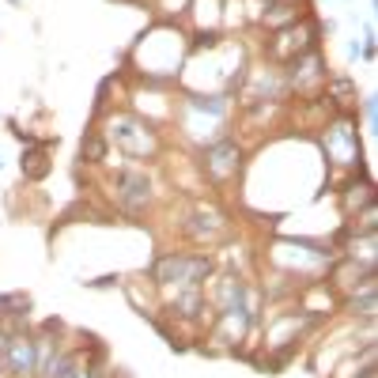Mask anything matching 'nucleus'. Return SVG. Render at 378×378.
Listing matches in <instances>:
<instances>
[{
  "label": "nucleus",
  "mask_w": 378,
  "mask_h": 378,
  "mask_svg": "<svg viewBox=\"0 0 378 378\" xmlns=\"http://www.w3.org/2000/svg\"><path fill=\"white\" fill-rule=\"evenodd\" d=\"M200 276H208V261L205 257H159L155 265V280H163V284H197Z\"/></svg>",
  "instance_id": "f257e3e1"
},
{
  "label": "nucleus",
  "mask_w": 378,
  "mask_h": 378,
  "mask_svg": "<svg viewBox=\"0 0 378 378\" xmlns=\"http://www.w3.org/2000/svg\"><path fill=\"white\" fill-rule=\"evenodd\" d=\"M46 171H50V163H46V148H42V144H35V148L23 155V174L38 182V178H46Z\"/></svg>",
  "instance_id": "423d86ee"
},
{
  "label": "nucleus",
  "mask_w": 378,
  "mask_h": 378,
  "mask_svg": "<svg viewBox=\"0 0 378 378\" xmlns=\"http://www.w3.org/2000/svg\"><path fill=\"white\" fill-rule=\"evenodd\" d=\"M321 76V61L310 53V57H303V61H292V84H310V79H318Z\"/></svg>",
  "instance_id": "0eeeda50"
},
{
  "label": "nucleus",
  "mask_w": 378,
  "mask_h": 378,
  "mask_svg": "<svg viewBox=\"0 0 378 378\" xmlns=\"http://www.w3.org/2000/svg\"><path fill=\"white\" fill-rule=\"evenodd\" d=\"M238 148L231 140H220V144H212V148L205 151V171H208V178H216V182H223V178H231V174L238 171Z\"/></svg>",
  "instance_id": "7ed1b4c3"
},
{
  "label": "nucleus",
  "mask_w": 378,
  "mask_h": 378,
  "mask_svg": "<svg viewBox=\"0 0 378 378\" xmlns=\"http://www.w3.org/2000/svg\"><path fill=\"white\" fill-rule=\"evenodd\" d=\"M325 151H329L333 163H356L359 159V140H356V133H352L348 122H337L325 133Z\"/></svg>",
  "instance_id": "f03ea898"
},
{
  "label": "nucleus",
  "mask_w": 378,
  "mask_h": 378,
  "mask_svg": "<svg viewBox=\"0 0 378 378\" xmlns=\"http://www.w3.org/2000/svg\"><path fill=\"white\" fill-rule=\"evenodd\" d=\"M352 307H359V314H367V318L375 314V292H371V284H367V292L359 295V299H352Z\"/></svg>",
  "instance_id": "1a4fd4ad"
},
{
  "label": "nucleus",
  "mask_w": 378,
  "mask_h": 378,
  "mask_svg": "<svg viewBox=\"0 0 378 378\" xmlns=\"http://www.w3.org/2000/svg\"><path fill=\"white\" fill-rule=\"evenodd\" d=\"M38 356H35V341H27V337H15V341H8V356H4V367L12 375H27L35 371Z\"/></svg>",
  "instance_id": "20e7f679"
},
{
  "label": "nucleus",
  "mask_w": 378,
  "mask_h": 378,
  "mask_svg": "<svg viewBox=\"0 0 378 378\" xmlns=\"http://www.w3.org/2000/svg\"><path fill=\"white\" fill-rule=\"evenodd\" d=\"M117 197H122V205H129V208H140L144 200H148V178H144V174H122Z\"/></svg>",
  "instance_id": "39448f33"
},
{
  "label": "nucleus",
  "mask_w": 378,
  "mask_h": 378,
  "mask_svg": "<svg viewBox=\"0 0 378 378\" xmlns=\"http://www.w3.org/2000/svg\"><path fill=\"white\" fill-rule=\"evenodd\" d=\"M4 371H8V367H4V359H0V378H4Z\"/></svg>",
  "instance_id": "9d476101"
},
{
  "label": "nucleus",
  "mask_w": 378,
  "mask_h": 378,
  "mask_svg": "<svg viewBox=\"0 0 378 378\" xmlns=\"http://www.w3.org/2000/svg\"><path fill=\"white\" fill-rule=\"evenodd\" d=\"M27 307H30V299H27V295H19V292L0 295V318H4V314H19V318H27Z\"/></svg>",
  "instance_id": "6e6552de"
}]
</instances>
